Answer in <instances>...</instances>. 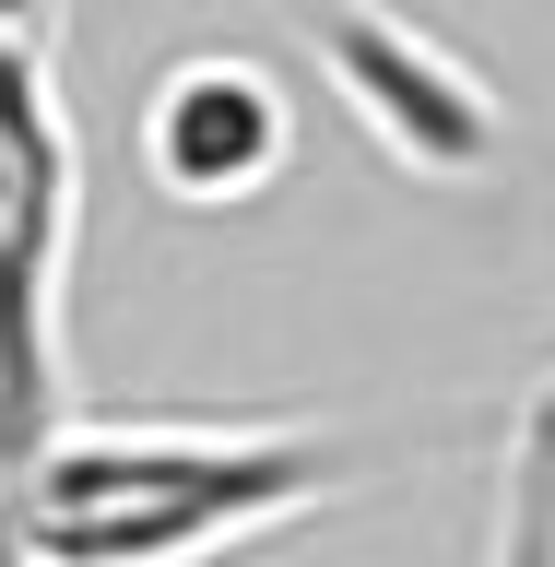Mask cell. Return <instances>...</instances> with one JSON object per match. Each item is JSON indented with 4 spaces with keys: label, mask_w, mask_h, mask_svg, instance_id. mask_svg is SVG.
I'll use <instances>...</instances> for the list:
<instances>
[{
    "label": "cell",
    "mask_w": 555,
    "mask_h": 567,
    "mask_svg": "<svg viewBox=\"0 0 555 567\" xmlns=\"http://www.w3.org/2000/svg\"><path fill=\"white\" fill-rule=\"evenodd\" d=\"M331 71H343L354 118H367L402 166H450L461 177V166H485V154H496V95L438 48V35L390 24V12H343Z\"/></svg>",
    "instance_id": "4"
},
{
    "label": "cell",
    "mask_w": 555,
    "mask_h": 567,
    "mask_svg": "<svg viewBox=\"0 0 555 567\" xmlns=\"http://www.w3.org/2000/svg\"><path fill=\"white\" fill-rule=\"evenodd\" d=\"M379 473L354 425H95L71 414L35 461L0 473V508L48 567H213L237 544H273L331 496Z\"/></svg>",
    "instance_id": "1"
},
{
    "label": "cell",
    "mask_w": 555,
    "mask_h": 567,
    "mask_svg": "<svg viewBox=\"0 0 555 567\" xmlns=\"http://www.w3.org/2000/svg\"><path fill=\"white\" fill-rule=\"evenodd\" d=\"M131 154L154 177V202L177 213H248L296 166V83L260 48H189L142 83Z\"/></svg>",
    "instance_id": "3"
},
{
    "label": "cell",
    "mask_w": 555,
    "mask_h": 567,
    "mask_svg": "<svg viewBox=\"0 0 555 567\" xmlns=\"http://www.w3.org/2000/svg\"><path fill=\"white\" fill-rule=\"evenodd\" d=\"M0 567H48V556L24 544V532H12V508H0Z\"/></svg>",
    "instance_id": "5"
},
{
    "label": "cell",
    "mask_w": 555,
    "mask_h": 567,
    "mask_svg": "<svg viewBox=\"0 0 555 567\" xmlns=\"http://www.w3.org/2000/svg\"><path fill=\"white\" fill-rule=\"evenodd\" d=\"M71 248L83 131L60 95L48 0H0V473L71 425Z\"/></svg>",
    "instance_id": "2"
}]
</instances>
